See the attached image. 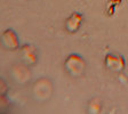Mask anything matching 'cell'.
<instances>
[{
    "label": "cell",
    "mask_w": 128,
    "mask_h": 114,
    "mask_svg": "<svg viewBox=\"0 0 128 114\" xmlns=\"http://www.w3.org/2000/svg\"><path fill=\"white\" fill-rule=\"evenodd\" d=\"M33 93L37 99H40V101L48 99L52 94V83L47 79H40L38 82H36Z\"/></svg>",
    "instance_id": "obj_2"
},
{
    "label": "cell",
    "mask_w": 128,
    "mask_h": 114,
    "mask_svg": "<svg viewBox=\"0 0 128 114\" xmlns=\"http://www.w3.org/2000/svg\"><path fill=\"white\" fill-rule=\"evenodd\" d=\"M84 21V16L79 13H73L69 18L65 22V27L69 32L73 33V32H77L79 30L80 25Z\"/></svg>",
    "instance_id": "obj_5"
},
{
    "label": "cell",
    "mask_w": 128,
    "mask_h": 114,
    "mask_svg": "<svg viewBox=\"0 0 128 114\" xmlns=\"http://www.w3.org/2000/svg\"><path fill=\"white\" fill-rule=\"evenodd\" d=\"M102 111V103L98 98H94L89 104V112L90 113H100Z\"/></svg>",
    "instance_id": "obj_8"
},
{
    "label": "cell",
    "mask_w": 128,
    "mask_h": 114,
    "mask_svg": "<svg viewBox=\"0 0 128 114\" xmlns=\"http://www.w3.org/2000/svg\"><path fill=\"white\" fill-rule=\"evenodd\" d=\"M22 51V57H23L24 62L29 65H32L37 62V51L32 46L25 45L21 48Z\"/></svg>",
    "instance_id": "obj_6"
},
{
    "label": "cell",
    "mask_w": 128,
    "mask_h": 114,
    "mask_svg": "<svg viewBox=\"0 0 128 114\" xmlns=\"http://www.w3.org/2000/svg\"><path fill=\"white\" fill-rule=\"evenodd\" d=\"M105 65H106L108 69L113 72H121L125 69L126 63L121 55L109 54V55H106V57H105Z\"/></svg>",
    "instance_id": "obj_3"
},
{
    "label": "cell",
    "mask_w": 128,
    "mask_h": 114,
    "mask_svg": "<svg viewBox=\"0 0 128 114\" xmlns=\"http://www.w3.org/2000/svg\"><path fill=\"white\" fill-rule=\"evenodd\" d=\"M65 70L68 71L69 74H71L72 77H79L84 73L86 69V63L85 59L79 55L72 54L66 58L65 63H64Z\"/></svg>",
    "instance_id": "obj_1"
},
{
    "label": "cell",
    "mask_w": 128,
    "mask_h": 114,
    "mask_svg": "<svg viewBox=\"0 0 128 114\" xmlns=\"http://www.w3.org/2000/svg\"><path fill=\"white\" fill-rule=\"evenodd\" d=\"M0 90H1V95H5L6 94V91H7V86H6V83H5V81L4 80H1L0 81Z\"/></svg>",
    "instance_id": "obj_10"
},
{
    "label": "cell",
    "mask_w": 128,
    "mask_h": 114,
    "mask_svg": "<svg viewBox=\"0 0 128 114\" xmlns=\"http://www.w3.org/2000/svg\"><path fill=\"white\" fill-rule=\"evenodd\" d=\"M13 74L16 81L18 82H25L30 78V71L24 65H16L13 69Z\"/></svg>",
    "instance_id": "obj_7"
},
{
    "label": "cell",
    "mask_w": 128,
    "mask_h": 114,
    "mask_svg": "<svg viewBox=\"0 0 128 114\" xmlns=\"http://www.w3.org/2000/svg\"><path fill=\"white\" fill-rule=\"evenodd\" d=\"M121 3V0H110L106 5V14L109 16H112L114 14V8Z\"/></svg>",
    "instance_id": "obj_9"
},
{
    "label": "cell",
    "mask_w": 128,
    "mask_h": 114,
    "mask_svg": "<svg viewBox=\"0 0 128 114\" xmlns=\"http://www.w3.org/2000/svg\"><path fill=\"white\" fill-rule=\"evenodd\" d=\"M7 101H6V97L5 95H1V107H6V105H7Z\"/></svg>",
    "instance_id": "obj_11"
},
{
    "label": "cell",
    "mask_w": 128,
    "mask_h": 114,
    "mask_svg": "<svg viewBox=\"0 0 128 114\" xmlns=\"http://www.w3.org/2000/svg\"><path fill=\"white\" fill-rule=\"evenodd\" d=\"M1 42H2V46L9 50H15L20 47V41L16 35V33L13 31V30H6L4 31L2 37H1Z\"/></svg>",
    "instance_id": "obj_4"
}]
</instances>
